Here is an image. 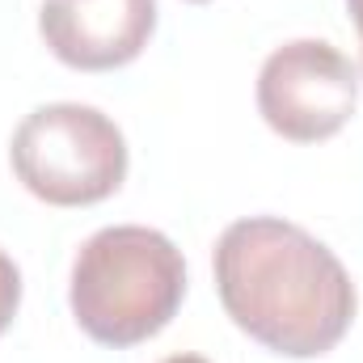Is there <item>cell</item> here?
<instances>
[{"instance_id":"obj_8","label":"cell","mask_w":363,"mask_h":363,"mask_svg":"<svg viewBox=\"0 0 363 363\" xmlns=\"http://www.w3.org/2000/svg\"><path fill=\"white\" fill-rule=\"evenodd\" d=\"M165 363H207L203 355H174V359H165Z\"/></svg>"},{"instance_id":"obj_3","label":"cell","mask_w":363,"mask_h":363,"mask_svg":"<svg viewBox=\"0 0 363 363\" xmlns=\"http://www.w3.org/2000/svg\"><path fill=\"white\" fill-rule=\"evenodd\" d=\"M13 169L21 186L51 207L110 199L127 178V140L93 106H38L13 131Z\"/></svg>"},{"instance_id":"obj_5","label":"cell","mask_w":363,"mask_h":363,"mask_svg":"<svg viewBox=\"0 0 363 363\" xmlns=\"http://www.w3.org/2000/svg\"><path fill=\"white\" fill-rule=\"evenodd\" d=\"M157 26V0H47L38 30L55 60L81 72L131 64Z\"/></svg>"},{"instance_id":"obj_7","label":"cell","mask_w":363,"mask_h":363,"mask_svg":"<svg viewBox=\"0 0 363 363\" xmlns=\"http://www.w3.org/2000/svg\"><path fill=\"white\" fill-rule=\"evenodd\" d=\"M347 9H351V21L359 30V47H363V0H347Z\"/></svg>"},{"instance_id":"obj_6","label":"cell","mask_w":363,"mask_h":363,"mask_svg":"<svg viewBox=\"0 0 363 363\" xmlns=\"http://www.w3.org/2000/svg\"><path fill=\"white\" fill-rule=\"evenodd\" d=\"M17 304H21V274L13 267V258L0 250V334H4V325L13 321Z\"/></svg>"},{"instance_id":"obj_4","label":"cell","mask_w":363,"mask_h":363,"mask_svg":"<svg viewBox=\"0 0 363 363\" xmlns=\"http://www.w3.org/2000/svg\"><path fill=\"white\" fill-rule=\"evenodd\" d=\"M359 97L355 64L321 43V38H296L267 55L258 72V110L283 140L317 144L330 140L351 114Z\"/></svg>"},{"instance_id":"obj_1","label":"cell","mask_w":363,"mask_h":363,"mask_svg":"<svg viewBox=\"0 0 363 363\" xmlns=\"http://www.w3.org/2000/svg\"><path fill=\"white\" fill-rule=\"evenodd\" d=\"M216 287L224 313L262 347L291 359L325 355L355 317L347 267L300 224L250 216L216 245Z\"/></svg>"},{"instance_id":"obj_2","label":"cell","mask_w":363,"mask_h":363,"mask_svg":"<svg viewBox=\"0 0 363 363\" xmlns=\"http://www.w3.org/2000/svg\"><path fill=\"white\" fill-rule=\"evenodd\" d=\"M182 296V250L144 224L93 233L72 262V313L101 347H135L161 334L174 321Z\"/></svg>"}]
</instances>
